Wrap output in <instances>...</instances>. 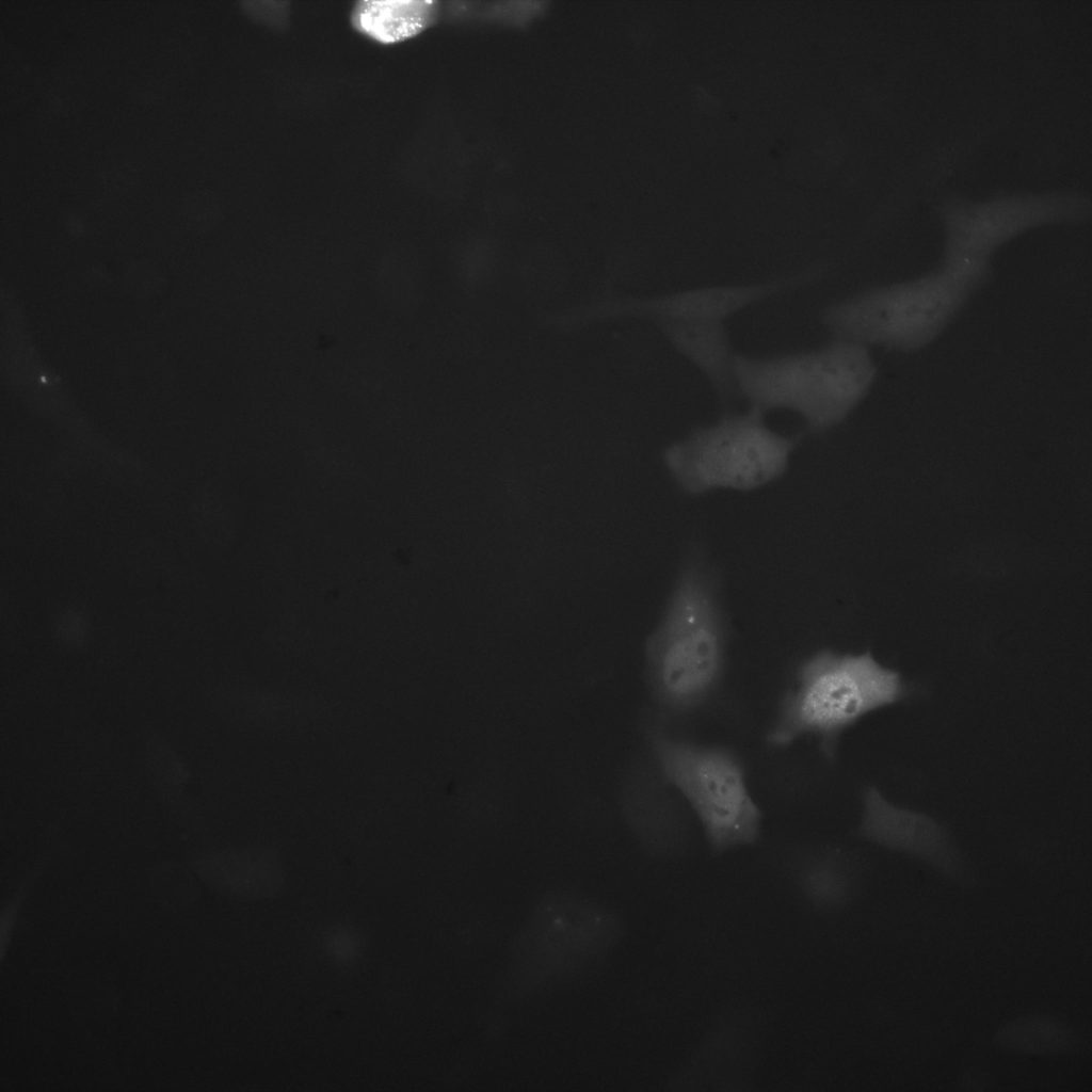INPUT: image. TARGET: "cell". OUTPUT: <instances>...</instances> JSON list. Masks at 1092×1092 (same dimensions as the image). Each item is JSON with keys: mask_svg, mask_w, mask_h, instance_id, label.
<instances>
[{"mask_svg": "<svg viewBox=\"0 0 1092 1092\" xmlns=\"http://www.w3.org/2000/svg\"><path fill=\"white\" fill-rule=\"evenodd\" d=\"M727 643L719 573L702 548H693L648 643V686L658 706L686 717L708 704L724 678Z\"/></svg>", "mask_w": 1092, "mask_h": 1092, "instance_id": "obj_1", "label": "cell"}, {"mask_svg": "<svg viewBox=\"0 0 1092 1092\" xmlns=\"http://www.w3.org/2000/svg\"><path fill=\"white\" fill-rule=\"evenodd\" d=\"M992 277V262H938L924 275L833 301L819 320L831 338L915 353L933 343Z\"/></svg>", "mask_w": 1092, "mask_h": 1092, "instance_id": "obj_2", "label": "cell"}, {"mask_svg": "<svg viewBox=\"0 0 1092 1092\" xmlns=\"http://www.w3.org/2000/svg\"><path fill=\"white\" fill-rule=\"evenodd\" d=\"M741 399L767 415H797L806 432L822 435L844 423L863 403L877 380L871 350L831 338L818 347L736 356Z\"/></svg>", "mask_w": 1092, "mask_h": 1092, "instance_id": "obj_3", "label": "cell"}, {"mask_svg": "<svg viewBox=\"0 0 1092 1092\" xmlns=\"http://www.w3.org/2000/svg\"><path fill=\"white\" fill-rule=\"evenodd\" d=\"M914 693L915 688L900 672L880 663L869 651L853 654L822 648L798 664L766 739L772 746L785 748L812 737L822 753L833 758L846 730Z\"/></svg>", "mask_w": 1092, "mask_h": 1092, "instance_id": "obj_4", "label": "cell"}, {"mask_svg": "<svg viewBox=\"0 0 1092 1092\" xmlns=\"http://www.w3.org/2000/svg\"><path fill=\"white\" fill-rule=\"evenodd\" d=\"M799 443L800 436L773 430L765 414L749 406L693 428L665 449L664 462L687 495L750 492L782 478Z\"/></svg>", "mask_w": 1092, "mask_h": 1092, "instance_id": "obj_5", "label": "cell"}, {"mask_svg": "<svg viewBox=\"0 0 1092 1092\" xmlns=\"http://www.w3.org/2000/svg\"><path fill=\"white\" fill-rule=\"evenodd\" d=\"M649 741L662 777L696 815L713 853L759 839L762 813L733 750L658 730L651 733Z\"/></svg>", "mask_w": 1092, "mask_h": 1092, "instance_id": "obj_6", "label": "cell"}, {"mask_svg": "<svg viewBox=\"0 0 1092 1092\" xmlns=\"http://www.w3.org/2000/svg\"><path fill=\"white\" fill-rule=\"evenodd\" d=\"M622 922L579 895L541 899L512 946L504 990L521 995L569 978L607 954L621 940Z\"/></svg>", "mask_w": 1092, "mask_h": 1092, "instance_id": "obj_7", "label": "cell"}, {"mask_svg": "<svg viewBox=\"0 0 1092 1092\" xmlns=\"http://www.w3.org/2000/svg\"><path fill=\"white\" fill-rule=\"evenodd\" d=\"M1082 203L1066 195H1012L982 203L946 200L940 208L945 240L940 262H992L1017 236L1057 221L1081 218Z\"/></svg>", "mask_w": 1092, "mask_h": 1092, "instance_id": "obj_8", "label": "cell"}, {"mask_svg": "<svg viewBox=\"0 0 1092 1092\" xmlns=\"http://www.w3.org/2000/svg\"><path fill=\"white\" fill-rule=\"evenodd\" d=\"M862 803L861 837L917 858L957 884L971 885L973 877L931 816L892 804L872 786L863 791Z\"/></svg>", "mask_w": 1092, "mask_h": 1092, "instance_id": "obj_9", "label": "cell"}, {"mask_svg": "<svg viewBox=\"0 0 1092 1092\" xmlns=\"http://www.w3.org/2000/svg\"><path fill=\"white\" fill-rule=\"evenodd\" d=\"M822 264L756 283L710 285L619 303V311L658 320L725 322L728 318L772 296L821 276Z\"/></svg>", "mask_w": 1092, "mask_h": 1092, "instance_id": "obj_10", "label": "cell"}, {"mask_svg": "<svg viewBox=\"0 0 1092 1092\" xmlns=\"http://www.w3.org/2000/svg\"><path fill=\"white\" fill-rule=\"evenodd\" d=\"M674 349L706 379L724 412L741 400L736 356L725 322L697 320L655 321Z\"/></svg>", "mask_w": 1092, "mask_h": 1092, "instance_id": "obj_11", "label": "cell"}, {"mask_svg": "<svg viewBox=\"0 0 1092 1092\" xmlns=\"http://www.w3.org/2000/svg\"><path fill=\"white\" fill-rule=\"evenodd\" d=\"M145 775L161 802L195 831L203 830L200 805L192 793L193 771L172 740L154 725L141 737Z\"/></svg>", "mask_w": 1092, "mask_h": 1092, "instance_id": "obj_12", "label": "cell"}, {"mask_svg": "<svg viewBox=\"0 0 1092 1092\" xmlns=\"http://www.w3.org/2000/svg\"><path fill=\"white\" fill-rule=\"evenodd\" d=\"M792 878L803 901L821 913H834L851 904L860 889V872L838 851H818L803 856Z\"/></svg>", "mask_w": 1092, "mask_h": 1092, "instance_id": "obj_13", "label": "cell"}, {"mask_svg": "<svg viewBox=\"0 0 1092 1092\" xmlns=\"http://www.w3.org/2000/svg\"><path fill=\"white\" fill-rule=\"evenodd\" d=\"M182 866L213 892L235 899L253 900L270 895L264 871L251 852L236 849H198Z\"/></svg>", "mask_w": 1092, "mask_h": 1092, "instance_id": "obj_14", "label": "cell"}, {"mask_svg": "<svg viewBox=\"0 0 1092 1092\" xmlns=\"http://www.w3.org/2000/svg\"><path fill=\"white\" fill-rule=\"evenodd\" d=\"M752 1024L745 1014L739 1012L721 1017L675 1083H713L718 1066H741L745 1070L754 1051Z\"/></svg>", "mask_w": 1092, "mask_h": 1092, "instance_id": "obj_15", "label": "cell"}, {"mask_svg": "<svg viewBox=\"0 0 1092 1092\" xmlns=\"http://www.w3.org/2000/svg\"><path fill=\"white\" fill-rule=\"evenodd\" d=\"M430 1H363L354 9L353 22L365 34L383 43L407 38L422 30L433 18Z\"/></svg>", "mask_w": 1092, "mask_h": 1092, "instance_id": "obj_16", "label": "cell"}, {"mask_svg": "<svg viewBox=\"0 0 1092 1092\" xmlns=\"http://www.w3.org/2000/svg\"><path fill=\"white\" fill-rule=\"evenodd\" d=\"M994 1040L1005 1050L1033 1056L1064 1055L1078 1046L1073 1030L1059 1019L1042 1014L1007 1022L997 1029Z\"/></svg>", "mask_w": 1092, "mask_h": 1092, "instance_id": "obj_17", "label": "cell"}, {"mask_svg": "<svg viewBox=\"0 0 1092 1092\" xmlns=\"http://www.w3.org/2000/svg\"><path fill=\"white\" fill-rule=\"evenodd\" d=\"M59 831H52L47 844L38 853L34 862L20 878L17 886L10 898L3 904L0 912V961L3 963L12 946L15 931L18 928L23 906L33 892V888L54 862L59 852H62L63 841Z\"/></svg>", "mask_w": 1092, "mask_h": 1092, "instance_id": "obj_18", "label": "cell"}]
</instances>
